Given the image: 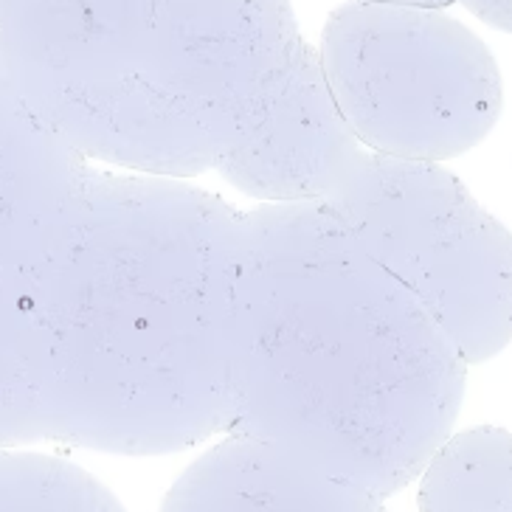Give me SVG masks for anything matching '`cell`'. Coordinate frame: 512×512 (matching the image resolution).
Instances as JSON below:
<instances>
[{"label": "cell", "mask_w": 512, "mask_h": 512, "mask_svg": "<svg viewBox=\"0 0 512 512\" xmlns=\"http://www.w3.org/2000/svg\"><path fill=\"white\" fill-rule=\"evenodd\" d=\"M321 203L428 310L465 366L507 347L510 234L445 166L361 147Z\"/></svg>", "instance_id": "cell-5"}, {"label": "cell", "mask_w": 512, "mask_h": 512, "mask_svg": "<svg viewBox=\"0 0 512 512\" xmlns=\"http://www.w3.org/2000/svg\"><path fill=\"white\" fill-rule=\"evenodd\" d=\"M420 512H510V434L451 431L420 470Z\"/></svg>", "instance_id": "cell-8"}, {"label": "cell", "mask_w": 512, "mask_h": 512, "mask_svg": "<svg viewBox=\"0 0 512 512\" xmlns=\"http://www.w3.org/2000/svg\"><path fill=\"white\" fill-rule=\"evenodd\" d=\"M358 150L332 105L316 48L302 40L256 124L217 172L259 203H321Z\"/></svg>", "instance_id": "cell-6"}, {"label": "cell", "mask_w": 512, "mask_h": 512, "mask_svg": "<svg viewBox=\"0 0 512 512\" xmlns=\"http://www.w3.org/2000/svg\"><path fill=\"white\" fill-rule=\"evenodd\" d=\"M29 26L68 150L166 181L217 169L304 40L285 3H76Z\"/></svg>", "instance_id": "cell-3"}, {"label": "cell", "mask_w": 512, "mask_h": 512, "mask_svg": "<svg viewBox=\"0 0 512 512\" xmlns=\"http://www.w3.org/2000/svg\"><path fill=\"white\" fill-rule=\"evenodd\" d=\"M316 57L352 138L383 158L448 161L487 138L501 116L493 54L439 6H338Z\"/></svg>", "instance_id": "cell-4"}, {"label": "cell", "mask_w": 512, "mask_h": 512, "mask_svg": "<svg viewBox=\"0 0 512 512\" xmlns=\"http://www.w3.org/2000/svg\"><path fill=\"white\" fill-rule=\"evenodd\" d=\"M473 12L484 20H490V23H496V29H510L507 23H510V6L507 3H493V6H470Z\"/></svg>", "instance_id": "cell-9"}, {"label": "cell", "mask_w": 512, "mask_h": 512, "mask_svg": "<svg viewBox=\"0 0 512 512\" xmlns=\"http://www.w3.org/2000/svg\"><path fill=\"white\" fill-rule=\"evenodd\" d=\"M158 512H386L383 501L251 439L226 437L169 487Z\"/></svg>", "instance_id": "cell-7"}, {"label": "cell", "mask_w": 512, "mask_h": 512, "mask_svg": "<svg viewBox=\"0 0 512 512\" xmlns=\"http://www.w3.org/2000/svg\"><path fill=\"white\" fill-rule=\"evenodd\" d=\"M237 226L195 183L85 164L43 290L54 431L124 456L226 431Z\"/></svg>", "instance_id": "cell-2"}, {"label": "cell", "mask_w": 512, "mask_h": 512, "mask_svg": "<svg viewBox=\"0 0 512 512\" xmlns=\"http://www.w3.org/2000/svg\"><path fill=\"white\" fill-rule=\"evenodd\" d=\"M465 380L451 338L335 211H240L226 437L383 501L451 434Z\"/></svg>", "instance_id": "cell-1"}]
</instances>
